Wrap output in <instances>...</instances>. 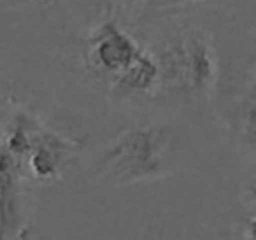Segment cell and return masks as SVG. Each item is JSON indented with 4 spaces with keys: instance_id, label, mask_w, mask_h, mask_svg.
Returning a JSON list of instances; mask_svg holds the SVG:
<instances>
[{
    "instance_id": "ba28073f",
    "label": "cell",
    "mask_w": 256,
    "mask_h": 240,
    "mask_svg": "<svg viewBox=\"0 0 256 240\" xmlns=\"http://www.w3.org/2000/svg\"><path fill=\"white\" fill-rule=\"evenodd\" d=\"M26 2H32V0H0V11H4V9L18 8V6L26 4Z\"/></svg>"
},
{
    "instance_id": "5b68a950",
    "label": "cell",
    "mask_w": 256,
    "mask_h": 240,
    "mask_svg": "<svg viewBox=\"0 0 256 240\" xmlns=\"http://www.w3.org/2000/svg\"><path fill=\"white\" fill-rule=\"evenodd\" d=\"M25 176L26 172L0 142V240L16 238L22 230Z\"/></svg>"
},
{
    "instance_id": "6da1fadb",
    "label": "cell",
    "mask_w": 256,
    "mask_h": 240,
    "mask_svg": "<svg viewBox=\"0 0 256 240\" xmlns=\"http://www.w3.org/2000/svg\"><path fill=\"white\" fill-rule=\"evenodd\" d=\"M153 53V51H151ZM158 65V92L190 104H204L218 78L210 40L196 28L172 34L153 53Z\"/></svg>"
},
{
    "instance_id": "7a4b0ae2",
    "label": "cell",
    "mask_w": 256,
    "mask_h": 240,
    "mask_svg": "<svg viewBox=\"0 0 256 240\" xmlns=\"http://www.w3.org/2000/svg\"><path fill=\"white\" fill-rule=\"evenodd\" d=\"M170 128L139 124L121 132L95 163L96 177L109 184H134L154 180L165 172V156Z\"/></svg>"
},
{
    "instance_id": "8992f818",
    "label": "cell",
    "mask_w": 256,
    "mask_h": 240,
    "mask_svg": "<svg viewBox=\"0 0 256 240\" xmlns=\"http://www.w3.org/2000/svg\"><path fill=\"white\" fill-rule=\"evenodd\" d=\"M158 65L151 51H142L123 74L110 82V95L116 100H126L136 95H156Z\"/></svg>"
},
{
    "instance_id": "52a82bcc",
    "label": "cell",
    "mask_w": 256,
    "mask_h": 240,
    "mask_svg": "<svg viewBox=\"0 0 256 240\" xmlns=\"http://www.w3.org/2000/svg\"><path fill=\"white\" fill-rule=\"evenodd\" d=\"M196 0H146V4L153 9H168V8H178V6L193 4Z\"/></svg>"
},
{
    "instance_id": "277c9868",
    "label": "cell",
    "mask_w": 256,
    "mask_h": 240,
    "mask_svg": "<svg viewBox=\"0 0 256 240\" xmlns=\"http://www.w3.org/2000/svg\"><path fill=\"white\" fill-rule=\"evenodd\" d=\"M82 140L68 138L46 128L39 120L30 128V152L26 170L39 182L56 180L68 163L78 156Z\"/></svg>"
},
{
    "instance_id": "3957f363",
    "label": "cell",
    "mask_w": 256,
    "mask_h": 240,
    "mask_svg": "<svg viewBox=\"0 0 256 240\" xmlns=\"http://www.w3.org/2000/svg\"><path fill=\"white\" fill-rule=\"evenodd\" d=\"M142 48L128 36L116 18L104 20L86 40V65L93 74L112 82L142 54Z\"/></svg>"
}]
</instances>
